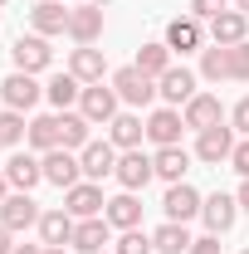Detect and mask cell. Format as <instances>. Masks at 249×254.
<instances>
[{
  "mask_svg": "<svg viewBox=\"0 0 249 254\" xmlns=\"http://www.w3.org/2000/svg\"><path fill=\"white\" fill-rule=\"evenodd\" d=\"M113 93L123 98L127 108H152V98H156V78H147L137 64H127V68H118V73H113Z\"/></svg>",
  "mask_w": 249,
  "mask_h": 254,
  "instance_id": "cell-1",
  "label": "cell"
},
{
  "mask_svg": "<svg viewBox=\"0 0 249 254\" xmlns=\"http://www.w3.org/2000/svg\"><path fill=\"white\" fill-rule=\"evenodd\" d=\"M39 161H44V181L59 186V190L83 181V161H78V152H68V147H54V152H44Z\"/></svg>",
  "mask_w": 249,
  "mask_h": 254,
  "instance_id": "cell-2",
  "label": "cell"
},
{
  "mask_svg": "<svg viewBox=\"0 0 249 254\" xmlns=\"http://www.w3.org/2000/svg\"><path fill=\"white\" fill-rule=\"evenodd\" d=\"M195 93H200V88H195V73H190L186 64H181V68L171 64V68H166V73L156 78V98H161L166 108H186Z\"/></svg>",
  "mask_w": 249,
  "mask_h": 254,
  "instance_id": "cell-3",
  "label": "cell"
},
{
  "mask_svg": "<svg viewBox=\"0 0 249 254\" xmlns=\"http://www.w3.org/2000/svg\"><path fill=\"white\" fill-rule=\"evenodd\" d=\"M10 59L20 73H44L49 64H54V49H49V39L44 34H20L15 39V49H10Z\"/></svg>",
  "mask_w": 249,
  "mask_h": 254,
  "instance_id": "cell-4",
  "label": "cell"
},
{
  "mask_svg": "<svg viewBox=\"0 0 249 254\" xmlns=\"http://www.w3.org/2000/svg\"><path fill=\"white\" fill-rule=\"evenodd\" d=\"M235 127H205V132H195V161H205V166H220V161H230V152H235Z\"/></svg>",
  "mask_w": 249,
  "mask_h": 254,
  "instance_id": "cell-5",
  "label": "cell"
},
{
  "mask_svg": "<svg viewBox=\"0 0 249 254\" xmlns=\"http://www.w3.org/2000/svg\"><path fill=\"white\" fill-rule=\"evenodd\" d=\"M103 205H108V195H103L98 181H78V186L63 190V210L73 220H93V215H103Z\"/></svg>",
  "mask_w": 249,
  "mask_h": 254,
  "instance_id": "cell-6",
  "label": "cell"
},
{
  "mask_svg": "<svg viewBox=\"0 0 249 254\" xmlns=\"http://www.w3.org/2000/svg\"><path fill=\"white\" fill-rule=\"evenodd\" d=\"M181 127H186V118H181V108H152L147 113V142H156V147H181Z\"/></svg>",
  "mask_w": 249,
  "mask_h": 254,
  "instance_id": "cell-7",
  "label": "cell"
},
{
  "mask_svg": "<svg viewBox=\"0 0 249 254\" xmlns=\"http://www.w3.org/2000/svg\"><path fill=\"white\" fill-rule=\"evenodd\" d=\"M39 215H44V210L34 205L30 190H15V195H5V200H0V225H5V230H15V235H20V230H30V225H39Z\"/></svg>",
  "mask_w": 249,
  "mask_h": 254,
  "instance_id": "cell-8",
  "label": "cell"
},
{
  "mask_svg": "<svg viewBox=\"0 0 249 254\" xmlns=\"http://www.w3.org/2000/svg\"><path fill=\"white\" fill-rule=\"evenodd\" d=\"M200 190L195 186H186V181H176V186H166V195H161V210H166V220H176V225H186V220H195L200 215Z\"/></svg>",
  "mask_w": 249,
  "mask_h": 254,
  "instance_id": "cell-9",
  "label": "cell"
},
{
  "mask_svg": "<svg viewBox=\"0 0 249 254\" xmlns=\"http://www.w3.org/2000/svg\"><path fill=\"white\" fill-rule=\"evenodd\" d=\"M200 220H205V230H210V235L235 230V220H240V200H235V195H225V190L205 195V200H200Z\"/></svg>",
  "mask_w": 249,
  "mask_h": 254,
  "instance_id": "cell-10",
  "label": "cell"
},
{
  "mask_svg": "<svg viewBox=\"0 0 249 254\" xmlns=\"http://www.w3.org/2000/svg\"><path fill=\"white\" fill-rule=\"evenodd\" d=\"M118 103H123V98L113 93V83H108V88H103V83H88L83 98H78V113H83L88 123H113V118H118Z\"/></svg>",
  "mask_w": 249,
  "mask_h": 254,
  "instance_id": "cell-11",
  "label": "cell"
},
{
  "mask_svg": "<svg viewBox=\"0 0 249 254\" xmlns=\"http://www.w3.org/2000/svg\"><path fill=\"white\" fill-rule=\"evenodd\" d=\"M113 176H118V186H123V190H142L156 176V166H152V157L137 147V152H123V157H118V171H113Z\"/></svg>",
  "mask_w": 249,
  "mask_h": 254,
  "instance_id": "cell-12",
  "label": "cell"
},
{
  "mask_svg": "<svg viewBox=\"0 0 249 254\" xmlns=\"http://www.w3.org/2000/svg\"><path fill=\"white\" fill-rule=\"evenodd\" d=\"M39 93H44V88L34 83V73H20V68H15V73L0 83V98H5V108H15V113H30L34 103H39Z\"/></svg>",
  "mask_w": 249,
  "mask_h": 254,
  "instance_id": "cell-13",
  "label": "cell"
},
{
  "mask_svg": "<svg viewBox=\"0 0 249 254\" xmlns=\"http://www.w3.org/2000/svg\"><path fill=\"white\" fill-rule=\"evenodd\" d=\"M98 34H103V5H78V10H68V39L73 44H98Z\"/></svg>",
  "mask_w": 249,
  "mask_h": 254,
  "instance_id": "cell-14",
  "label": "cell"
},
{
  "mask_svg": "<svg viewBox=\"0 0 249 254\" xmlns=\"http://www.w3.org/2000/svg\"><path fill=\"white\" fill-rule=\"evenodd\" d=\"M200 44H205V30H200L195 15H181V20L166 25V49H171V54H195Z\"/></svg>",
  "mask_w": 249,
  "mask_h": 254,
  "instance_id": "cell-15",
  "label": "cell"
},
{
  "mask_svg": "<svg viewBox=\"0 0 249 254\" xmlns=\"http://www.w3.org/2000/svg\"><path fill=\"white\" fill-rule=\"evenodd\" d=\"M78 161H83V181H103V176L118 171V147L113 142H88L78 152Z\"/></svg>",
  "mask_w": 249,
  "mask_h": 254,
  "instance_id": "cell-16",
  "label": "cell"
},
{
  "mask_svg": "<svg viewBox=\"0 0 249 254\" xmlns=\"http://www.w3.org/2000/svg\"><path fill=\"white\" fill-rule=\"evenodd\" d=\"M103 245H113V225H108V215H93V220L73 225V250H78V254H103Z\"/></svg>",
  "mask_w": 249,
  "mask_h": 254,
  "instance_id": "cell-17",
  "label": "cell"
},
{
  "mask_svg": "<svg viewBox=\"0 0 249 254\" xmlns=\"http://www.w3.org/2000/svg\"><path fill=\"white\" fill-rule=\"evenodd\" d=\"M181 118H186V127L205 132V127H220V123H225V108H220L215 93H195L186 108H181Z\"/></svg>",
  "mask_w": 249,
  "mask_h": 254,
  "instance_id": "cell-18",
  "label": "cell"
},
{
  "mask_svg": "<svg viewBox=\"0 0 249 254\" xmlns=\"http://www.w3.org/2000/svg\"><path fill=\"white\" fill-rule=\"evenodd\" d=\"M68 73H73L78 83H103V73H108L103 49H93V44H78V49L68 54Z\"/></svg>",
  "mask_w": 249,
  "mask_h": 254,
  "instance_id": "cell-19",
  "label": "cell"
},
{
  "mask_svg": "<svg viewBox=\"0 0 249 254\" xmlns=\"http://www.w3.org/2000/svg\"><path fill=\"white\" fill-rule=\"evenodd\" d=\"M5 181L15 190H34L39 181H44V161L30 157V152H15V157L5 161Z\"/></svg>",
  "mask_w": 249,
  "mask_h": 254,
  "instance_id": "cell-20",
  "label": "cell"
},
{
  "mask_svg": "<svg viewBox=\"0 0 249 254\" xmlns=\"http://www.w3.org/2000/svg\"><path fill=\"white\" fill-rule=\"evenodd\" d=\"M210 39L225 44V49H230V44H245L249 39V15L245 10H220L215 20H210Z\"/></svg>",
  "mask_w": 249,
  "mask_h": 254,
  "instance_id": "cell-21",
  "label": "cell"
},
{
  "mask_svg": "<svg viewBox=\"0 0 249 254\" xmlns=\"http://www.w3.org/2000/svg\"><path fill=\"white\" fill-rule=\"evenodd\" d=\"M103 215L113 230H137L142 225V200H137V190H123V195H113L108 205H103Z\"/></svg>",
  "mask_w": 249,
  "mask_h": 254,
  "instance_id": "cell-22",
  "label": "cell"
},
{
  "mask_svg": "<svg viewBox=\"0 0 249 254\" xmlns=\"http://www.w3.org/2000/svg\"><path fill=\"white\" fill-rule=\"evenodd\" d=\"M30 25H34V34H68V10H63V0H39L30 10Z\"/></svg>",
  "mask_w": 249,
  "mask_h": 254,
  "instance_id": "cell-23",
  "label": "cell"
},
{
  "mask_svg": "<svg viewBox=\"0 0 249 254\" xmlns=\"http://www.w3.org/2000/svg\"><path fill=\"white\" fill-rule=\"evenodd\" d=\"M152 166H156V176L166 186H176V181H186V171H190V152L186 147H156Z\"/></svg>",
  "mask_w": 249,
  "mask_h": 254,
  "instance_id": "cell-24",
  "label": "cell"
},
{
  "mask_svg": "<svg viewBox=\"0 0 249 254\" xmlns=\"http://www.w3.org/2000/svg\"><path fill=\"white\" fill-rule=\"evenodd\" d=\"M73 215L68 210H44L39 215V245H73Z\"/></svg>",
  "mask_w": 249,
  "mask_h": 254,
  "instance_id": "cell-25",
  "label": "cell"
},
{
  "mask_svg": "<svg viewBox=\"0 0 249 254\" xmlns=\"http://www.w3.org/2000/svg\"><path fill=\"white\" fill-rule=\"evenodd\" d=\"M44 98L54 103V113H68V108H73V103L83 98V83H78V78H73V73L63 68V73H54V78L44 83Z\"/></svg>",
  "mask_w": 249,
  "mask_h": 254,
  "instance_id": "cell-26",
  "label": "cell"
},
{
  "mask_svg": "<svg viewBox=\"0 0 249 254\" xmlns=\"http://www.w3.org/2000/svg\"><path fill=\"white\" fill-rule=\"evenodd\" d=\"M108 127H113V147H123V152H137V147H142V137H147L142 113H118Z\"/></svg>",
  "mask_w": 249,
  "mask_h": 254,
  "instance_id": "cell-27",
  "label": "cell"
},
{
  "mask_svg": "<svg viewBox=\"0 0 249 254\" xmlns=\"http://www.w3.org/2000/svg\"><path fill=\"white\" fill-rule=\"evenodd\" d=\"M152 250L156 254H190V230L176 225V220L156 225V230H152Z\"/></svg>",
  "mask_w": 249,
  "mask_h": 254,
  "instance_id": "cell-28",
  "label": "cell"
},
{
  "mask_svg": "<svg viewBox=\"0 0 249 254\" xmlns=\"http://www.w3.org/2000/svg\"><path fill=\"white\" fill-rule=\"evenodd\" d=\"M88 118L83 113H59V147H68V152H83L93 137H88Z\"/></svg>",
  "mask_w": 249,
  "mask_h": 254,
  "instance_id": "cell-29",
  "label": "cell"
},
{
  "mask_svg": "<svg viewBox=\"0 0 249 254\" xmlns=\"http://www.w3.org/2000/svg\"><path fill=\"white\" fill-rule=\"evenodd\" d=\"M25 142H30L34 152H54V147H59V113H44V118H34L30 132H25Z\"/></svg>",
  "mask_w": 249,
  "mask_h": 254,
  "instance_id": "cell-30",
  "label": "cell"
},
{
  "mask_svg": "<svg viewBox=\"0 0 249 254\" xmlns=\"http://www.w3.org/2000/svg\"><path fill=\"white\" fill-rule=\"evenodd\" d=\"M132 64H137V68H142L147 78H161V73L171 68V49H166V39H161V44H142Z\"/></svg>",
  "mask_w": 249,
  "mask_h": 254,
  "instance_id": "cell-31",
  "label": "cell"
},
{
  "mask_svg": "<svg viewBox=\"0 0 249 254\" xmlns=\"http://www.w3.org/2000/svg\"><path fill=\"white\" fill-rule=\"evenodd\" d=\"M200 78H205V83H220V78H230V49H225V44H210V49H200Z\"/></svg>",
  "mask_w": 249,
  "mask_h": 254,
  "instance_id": "cell-32",
  "label": "cell"
},
{
  "mask_svg": "<svg viewBox=\"0 0 249 254\" xmlns=\"http://www.w3.org/2000/svg\"><path fill=\"white\" fill-rule=\"evenodd\" d=\"M25 132H30L25 113H15V108H5V113H0V147H15V142H25Z\"/></svg>",
  "mask_w": 249,
  "mask_h": 254,
  "instance_id": "cell-33",
  "label": "cell"
},
{
  "mask_svg": "<svg viewBox=\"0 0 249 254\" xmlns=\"http://www.w3.org/2000/svg\"><path fill=\"white\" fill-rule=\"evenodd\" d=\"M118 254H152V235H142V230H123V235H118Z\"/></svg>",
  "mask_w": 249,
  "mask_h": 254,
  "instance_id": "cell-34",
  "label": "cell"
},
{
  "mask_svg": "<svg viewBox=\"0 0 249 254\" xmlns=\"http://www.w3.org/2000/svg\"><path fill=\"white\" fill-rule=\"evenodd\" d=\"M230 78H249V39L230 44Z\"/></svg>",
  "mask_w": 249,
  "mask_h": 254,
  "instance_id": "cell-35",
  "label": "cell"
},
{
  "mask_svg": "<svg viewBox=\"0 0 249 254\" xmlns=\"http://www.w3.org/2000/svg\"><path fill=\"white\" fill-rule=\"evenodd\" d=\"M220 10H230V0H190V15L195 20H215Z\"/></svg>",
  "mask_w": 249,
  "mask_h": 254,
  "instance_id": "cell-36",
  "label": "cell"
},
{
  "mask_svg": "<svg viewBox=\"0 0 249 254\" xmlns=\"http://www.w3.org/2000/svg\"><path fill=\"white\" fill-rule=\"evenodd\" d=\"M230 127H235L240 137H249V98H240V103L230 108Z\"/></svg>",
  "mask_w": 249,
  "mask_h": 254,
  "instance_id": "cell-37",
  "label": "cell"
},
{
  "mask_svg": "<svg viewBox=\"0 0 249 254\" xmlns=\"http://www.w3.org/2000/svg\"><path fill=\"white\" fill-rule=\"evenodd\" d=\"M230 166H235L240 176H249V137H240V142H235V152H230Z\"/></svg>",
  "mask_w": 249,
  "mask_h": 254,
  "instance_id": "cell-38",
  "label": "cell"
},
{
  "mask_svg": "<svg viewBox=\"0 0 249 254\" xmlns=\"http://www.w3.org/2000/svg\"><path fill=\"white\" fill-rule=\"evenodd\" d=\"M190 254H220V235H200V240H190Z\"/></svg>",
  "mask_w": 249,
  "mask_h": 254,
  "instance_id": "cell-39",
  "label": "cell"
},
{
  "mask_svg": "<svg viewBox=\"0 0 249 254\" xmlns=\"http://www.w3.org/2000/svg\"><path fill=\"white\" fill-rule=\"evenodd\" d=\"M10 235H15V230H5V225H0V254H15V240H10Z\"/></svg>",
  "mask_w": 249,
  "mask_h": 254,
  "instance_id": "cell-40",
  "label": "cell"
},
{
  "mask_svg": "<svg viewBox=\"0 0 249 254\" xmlns=\"http://www.w3.org/2000/svg\"><path fill=\"white\" fill-rule=\"evenodd\" d=\"M235 200H240V210H249V176H245V186L235 190Z\"/></svg>",
  "mask_w": 249,
  "mask_h": 254,
  "instance_id": "cell-41",
  "label": "cell"
},
{
  "mask_svg": "<svg viewBox=\"0 0 249 254\" xmlns=\"http://www.w3.org/2000/svg\"><path fill=\"white\" fill-rule=\"evenodd\" d=\"M15 254H44V245H15Z\"/></svg>",
  "mask_w": 249,
  "mask_h": 254,
  "instance_id": "cell-42",
  "label": "cell"
},
{
  "mask_svg": "<svg viewBox=\"0 0 249 254\" xmlns=\"http://www.w3.org/2000/svg\"><path fill=\"white\" fill-rule=\"evenodd\" d=\"M44 254H63V245H44Z\"/></svg>",
  "mask_w": 249,
  "mask_h": 254,
  "instance_id": "cell-43",
  "label": "cell"
},
{
  "mask_svg": "<svg viewBox=\"0 0 249 254\" xmlns=\"http://www.w3.org/2000/svg\"><path fill=\"white\" fill-rule=\"evenodd\" d=\"M5 186H10V181H5V171H0V200H5Z\"/></svg>",
  "mask_w": 249,
  "mask_h": 254,
  "instance_id": "cell-44",
  "label": "cell"
},
{
  "mask_svg": "<svg viewBox=\"0 0 249 254\" xmlns=\"http://www.w3.org/2000/svg\"><path fill=\"white\" fill-rule=\"evenodd\" d=\"M235 10H245V15H249V0H235Z\"/></svg>",
  "mask_w": 249,
  "mask_h": 254,
  "instance_id": "cell-45",
  "label": "cell"
},
{
  "mask_svg": "<svg viewBox=\"0 0 249 254\" xmlns=\"http://www.w3.org/2000/svg\"><path fill=\"white\" fill-rule=\"evenodd\" d=\"M88 5H108V0H88Z\"/></svg>",
  "mask_w": 249,
  "mask_h": 254,
  "instance_id": "cell-46",
  "label": "cell"
},
{
  "mask_svg": "<svg viewBox=\"0 0 249 254\" xmlns=\"http://www.w3.org/2000/svg\"><path fill=\"white\" fill-rule=\"evenodd\" d=\"M0 5H10V0H0Z\"/></svg>",
  "mask_w": 249,
  "mask_h": 254,
  "instance_id": "cell-47",
  "label": "cell"
},
{
  "mask_svg": "<svg viewBox=\"0 0 249 254\" xmlns=\"http://www.w3.org/2000/svg\"><path fill=\"white\" fill-rule=\"evenodd\" d=\"M240 254H249V250H240Z\"/></svg>",
  "mask_w": 249,
  "mask_h": 254,
  "instance_id": "cell-48",
  "label": "cell"
}]
</instances>
